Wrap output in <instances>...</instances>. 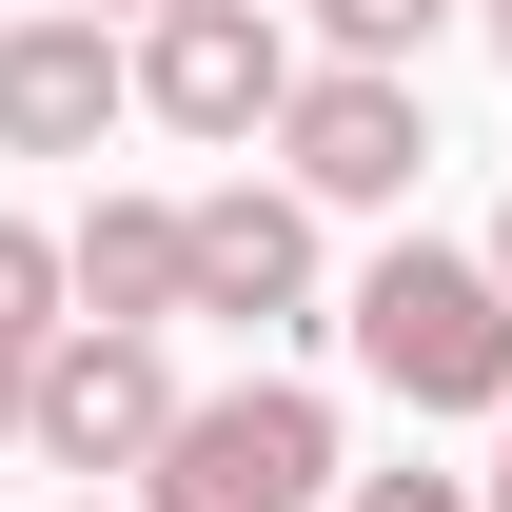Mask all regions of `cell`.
Here are the masks:
<instances>
[{
	"label": "cell",
	"mask_w": 512,
	"mask_h": 512,
	"mask_svg": "<svg viewBox=\"0 0 512 512\" xmlns=\"http://www.w3.org/2000/svg\"><path fill=\"white\" fill-rule=\"evenodd\" d=\"M335 335H355V375L394 414H493L512 394V296H493V256H453V237H394L335 296Z\"/></svg>",
	"instance_id": "cell-1"
},
{
	"label": "cell",
	"mask_w": 512,
	"mask_h": 512,
	"mask_svg": "<svg viewBox=\"0 0 512 512\" xmlns=\"http://www.w3.org/2000/svg\"><path fill=\"white\" fill-rule=\"evenodd\" d=\"M335 493V394L256 375V394H178L138 453V512H316Z\"/></svg>",
	"instance_id": "cell-2"
},
{
	"label": "cell",
	"mask_w": 512,
	"mask_h": 512,
	"mask_svg": "<svg viewBox=\"0 0 512 512\" xmlns=\"http://www.w3.org/2000/svg\"><path fill=\"white\" fill-rule=\"evenodd\" d=\"M119 79H138V119H178V138H256L296 99V40H276V0H158L119 40Z\"/></svg>",
	"instance_id": "cell-3"
},
{
	"label": "cell",
	"mask_w": 512,
	"mask_h": 512,
	"mask_svg": "<svg viewBox=\"0 0 512 512\" xmlns=\"http://www.w3.org/2000/svg\"><path fill=\"white\" fill-rule=\"evenodd\" d=\"M276 158H296V197L375 217V197L434 178V119H414V79H394V60H316L296 99H276Z\"/></svg>",
	"instance_id": "cell-4"
},
{
	"label": "cell",
	"mask_w": 512,
	"mask_h": 512,
	"mask_svg": "<svg viewBox=\"0 0 512 512\" xmlns=\"http://www.w3.org/2000/svg\"><path fill=\"white\" fill-rule=\"evenodd\" d=\"M158 414H178L158 335H99V316H60V335H40V375H20V453H60V473H138Z\"/></svg>",
	"instance_id": "cell-5"
},
{
	"label": "cell",
	"mask_w": 512,
	"mask_h": 512,
	"mask_svg": "<svg viewBox=\"0 0 512 512\" xmlns=\"http://www.w3.org/2000/svg\"><path fill=\"white\" fill-rule=\"evenodd\" d=\"M178 316H316V197H178Z\"/></svg>",
	"instance_id": "cell-6"
},
{
	"label": "cell",
	"mask_w": 512,
	"mask_h": 512,
	"mask_svg": "<svg viewBox=\"0 0 512 512\" xmlns=\"http://www.w3.org/2000/svg\"><path fill=\"white\" fill-rule=\"evenodd\" d=\"M119 99V20H0V158H99Z\"/></svg>",
	"instance_id": "cell-7"
},
{
	"label": "cell",
	"mask_w": 512,
	"mask_h": 512,
	"mask_svg": "<svg viewBox=\"0 0 512 512\" xmlns=\"http://www.w3.org/2000/svg\"><path fill=\"white\" fill-rule=\"evenodd\" d=\"M60 296L99 335H158V316H178V197H99V217L60 237Z\"/></svg>",
	"instance_id": "cell-8"
},
{
	"label": "cell",
	"mask_w": 512,
	"mask_h": 512,
	"mask_svg": "<svg viewBox=\"0 0 512 512\" xmlns=\"http://www.w3.org/2000/svg\"><path fill=\"white\" fill-rule=\"evenodd\" d=\"M79 296H60V237L40 217H0V434H20V375H40V335H60Z\"/></svg>",
	"instance_id": "cell-9"
},
{
	"label": "cell",
	"mask_w": 512,
	"mask_h": 512,
	"mask_svg": "<svg viewBox=\"0 0 512 512\" xmlns=\"http://www.w3.org/2000/svg\"><path fill=\"white\" fill-rule=\"evenodd\" d=\"M296 20H316V40H335V60H414V40H434V20H453V0H296Z\"/></svg>",
	"instance_id": "cell-10"
},
{
	"label": "cell",
	"mask_w": 512,
	"mask_h": 512,
	"mask_svg": "<svg viewBox=\"0 0 512 512\" xmlns=\"http://www.w3.org/2000/svg\"><path fill=\"white\" fill-rule=\"evenodd\" d=\"M335 512H473V473H335Z\"/></svg>",
	"instance_id": "cell-11"
},
{
	"label": "cell",
	"mask_w": 512,
	"mask_h": 512,
	"mask_svg": "<svg viewBox=\"0 0 512 512\" xmlns=\"http://www.w3.org/2000/svg\"><path fill=\"white\" fill-rule=\"evenodd\" d=\"M473 512H512V394H493V493H473Z\"/></svg>",
	"instance_id": "cell-12"
},
{
	"label": "cell",
	"mask_w": 512,
	"mask_h": 512,
	"mask_svg": "<svg viewBox=\"0 0 512 512\" xmlns=\"http://www.w3.org/2000/svg\"><path fill=\"white\" fill-rule=\"evenodd\" d=\"M473 20H493V60H512V0H473Z\"/></svg>",
	"instance_id": "cell-13"
},
{
	"label": "cell",
	"mask_w": 512,
	"mask_h": 512,
	"mask_svg": "<svg viewBox=\"0 0 512 512\" xmlns=\"http://www.w3.org/2000/svg\"><path fill=\"white\" fill-rule=\"evenodd\" d=\"M493 296H512V217H493Z\"/></svg>",
	"instance_id": "cell-14"
},
{
	"label": "cell",
	"mask_w": 512,
	"mask_h": 512,
	"mask_svg": "<svg viewBox=\"0 0 512 512\" xmlns=\"http://www.w3.org/2000/svg\"><path fill=\"white\" fill-rule=\"evenodd\" d=\"M79 20H119V0H79ZM138 20H158V0H138Z\"/></svg>",
	"instance_id": "cell-15"
},
{
	"label": "cell",
	"mask_w": 512,
	"mask_h": 512,
	"mask_svg": "<svg viewBox=\"0 0 512 512\" xmlns=\"http://www.w3.org/2000/svg\"><path fill=\"white\" fill-rule=\"evenodd\" d=\"M79 512H99V493H79Z\"/></svg>",
	"instance_id": "cell-16"
}]
</instances>
